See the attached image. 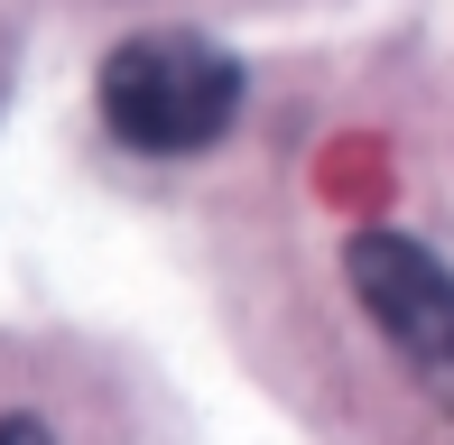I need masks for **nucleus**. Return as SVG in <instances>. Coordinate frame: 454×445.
<instances>
[{"label": "nucleus", "instance_id": "obj_3", "mask_svg": "<svg viewBox=\"0 0 454 445\" xmlns=\"http://www.w3.org/2000/svg\"><path fill=\"white\" fill-rule=\"evenodd\" d=\"M0 445H56L47 418H0Z\"/></svg>", "mask_w": 454, "mask_h": 445}, {"label": "nucleus", "instance_id": "obj_1", "mask_svg": "<svg viewBox=\"0 0 454 445\" xmlns=\"http://www.w3.org/2000/svg\"><path fill=\"white\" fill-rule=\"evenodd\" d=\"M241 112V66L223 47L185 28H158V37H130L112 47L102 66V130L139 158H195L232 130Z\"/></svg>", "mask_w": 454, "mask_h": 445}, {"label": "nucleus", "instance_id": "obj_2", "mask_svg": "<svg viewBox=\"0 0 454 445\" xmlns=\"http://www.w3.org/2000/svg\"><path fill=\"white\" fill-rule=\"evenodd\" d=\"M343 278L371 307V325L389 334V353L427 380L436 399H454V269L408 232H353Z\"/></svg>", "mask_w": 454, "mask_h": 445}]
</instances>
